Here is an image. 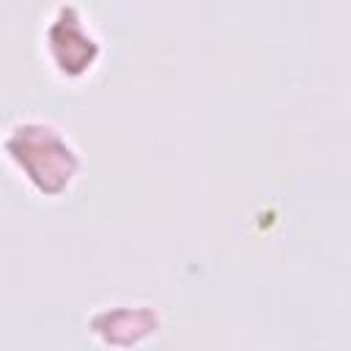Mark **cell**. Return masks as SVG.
<instances>
[{
	"instance_id": "obj_2",
	"label": "cell",
	"mask_w": 351,
	"mask_h": 351,
	"mask_svg": "<svg viewBox=\"0 0 351 351\" xmlns=\"http://www.w3.org/2000/svg\"><path fill=\"white\" fill-rule=\"evenodd\" d=\"M41 55L58 80L82 82L99 69L104 41L82 5L58 3L41 27Z\"/></svg>"
},
{
	"instance_id": "obj_1",
	"label": "cell",
	"mask_w": 351,
	"mask_h": 351,
	"mask_svg": "<svg viewBox=\"0 0 351 351\" xmlns=\"http://www.w3.org/2000/svg\"><path fill=\"white\" fill-rule=\"evenodd\" d=\"M3 154L16 181L38 200H60L82 173V156L71 134L38 115H25L5 126Z\"/></svg>"
}]
</instances>
